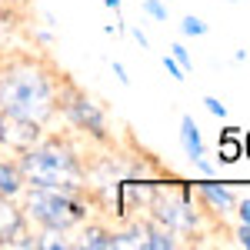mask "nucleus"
<instances>
[{
	"instance_id": "nucleus-1",
	"label": "nucleus",
	"mask_w": 250,
	"mask_h": 250,
	"mask_svg": "<svg viewBox=\"0 0 250 250\" xmlns=\"http://www.w3.org/2000/svg\"><path fill=\"white\" fill-rule=\"evenodd\" d=\"M0 110H10L27 120H50L57 104H54V87L43 70L37 67H17L0 77Z\"/></svg>"
},
{
	"instance_id": "nucleus-2",
	"label": "nucleus",
	"mask_w": 250,
	"mask_h": 250,
	"mask_svg": "<svg viewBox=\"0 0 250 250\" xmlns=\"http://www.w3.org/2000/svg\"><path fill=\"white\" fill-rule=\"evenodd\" d=\"M17 167L23 173V184H34V187H54L67 193H77L83 187V170L77 157L60 144H37L23 150Z\"/></svg>"
},
{
	"instance_id": "nucleus-3",
	"label": "nucleus",
	"mask_w": 250,
	"mask_h": 250,
	"mask_svg": "<svg viewBox=\"0 0 250 250\" xmlns=\"http://www.w3.org/2000/svg\"><path fill=\"white\" fill-rule=\"evenodd\" d=\"M27 213L37 220L43 230L63 233V230H70V227H77L80 220L87 217V207L67 190L30 187V193H27Z\"/></svg>"
},
{
	"instance_id": "nucleus-4",
	"label": "nucleus",
	"mask_w": 250,
	"mask_h": 250,
	"mask_svg": "<svg viewBox=\"0 0 250 250\" xmlns=\"http://www.w3.org/2000/svg\"><path fill=\"white\" fill-rule=\"evenodd\" d=\"M150 210H154V220L164 224L167 230H193L197 227V213H193L190 200L187 197H173V193H154L150 200Z\"/></svg>"
},
{
	"instance_id": "nucleus-5",
	"label": "nucleus",
	"mask_w": 250,
	"mask_h": 250,
	"mask_svg": "<svg viewBox=\"0 0 250 250\" xmlns=\"http://www.w3.org/2000/svg\"><path fill=\"white\" fill-rule=\"evenodd\" d=\"M40 127L37 120H27V117H17L10 114V110H0V144L7 147V150H30V147H37L40 144Z\"/></svg>"
},
{
	"instance_id": "nucleus-6",
	"label": "nucleus",
	"mask_w": 250,
	"mask_h": 250,
	"mask_svg": "<svg viewBox=\"0 0 250 250\" xmlns=\"http://www.w3.org/2000/svg\"><path fill=\"white\" fill-rule=\"evenodd\" d=\"M63 110H67V117L77 124L80 130L94 134L97 140H104V137H107V124H104L100 107H97L94 100H87L83 94H70V97H67V104H63Z\"/></svg>"
},
{
	"instance_id": "nucleus-7",
	"label": "nucleus",
	"mask_w": 250,
	"mask_h": 250,
	"mask_svg": "<svg viewBox=\"0 0 250 250\" xmlns=\"http://www.w3.org/2000/svg\"><path fill=\"white\" fill-rule=\"evenodd\" d=\"M23 237V213L10 204V197L0 200V244H17Z\"/></svg>"
},
{
	"instance_id": "nucleus-8",
	"label": "nucleus",
	"mask_w": 250,
	"mask_h": 250,
	"mask_svg": "<svg viewBox=\"0 0 250 250\" xmlns=\"http://www.w3.org/2000/svg\"><path fill=\"white\" fill-rule=\"evenodd\" d=\"M180 144H184V154L190 157V160L204 157V137H200V127L193 124V117L180 120Z\"/></svg>"
},
{
	"instance_id": "nucleus-9",
	"label": "nucleus",
	"mask_w": 250,
	"mask_h": 250,
	"mask_svg": "<svg viewBox=\"0 0 250 250\" xmlns=\"http://www.w3.org/2000/svg\"><path fill=\"white\" fill-rule=\"evenodd\" d=\"M200 197L210 204L213 210H220V213H230L233 207H237V197H233V190H227V187H217V184H204V187H200Z\"/></svg>"
},
{
	"instance_id": "nucleus-10",
	"label": "nucleus",
	"mask_w": 250,
	"mask_h": 250,
	"mask_svg": "<svg viewBox=\"0 0 250 250\" xmlns=\"http://www.w3.org/2000/svg\"><path fill=\"white\" fill-rule=\"evenodd\" d=\"M23 190V173L17 164L0 160V197H17Z\"/></svg>"
},
{
	"instance_id": "nucleus-11",
	"label": "nucleus",
	"mask_w": 250,
	"mask_h": 250,
	"mask_svg": "<svg viewBox=\"0 0 250 250\" xmlns=\"http://www.w3.org/2000/svg\"><path fill=\"white\" fill-rule=\"evenodd\" d=\"M177 247V240H173V230H167L164 224H157V227H147L144 233V250H173Z\"/></svg>"
},
{
	"instance_id": "nucleus-12",
	"label": "nucleus",
	"mask_w": 250,
	"mask_h": 250,
	"mask_svg": "<svg viewBox=\"0 0 250 250\" xmlns=\"http://www.w3.org/2000/svg\"><path fill=\"white\" fill-rule=\"evenodd\" d=\"M83 247L87 250H117V233L104 230V227H87Z\"/></svg>"
},
{
	"instance_id": "nucleus-13",
	"label": "nucleus",
	"mask_w": 250,
	"mask_h": 250,
	"mask_svg": "<svg viewBox=\"0 0 250 250\" xmlns=\"http://www.w3.org/2000/svg\"><path fill=\"white\" fill-rule=\"evenodd\" d=\"M180 30H184L187 37H204V34H207V23H204L200 17H184Z\"/></svg>"
},
{
	"instance_id": "nucleus-14",
	"label": "nucleus",
	"mask_w": 250,
	"mask_h": 250,
	"mask_svg": "<svg viewBox=\"0 0 250 250\" xmlns=\"http://www.w3.org/2000/svg\"><path fill=\"white\" fill-rule=\"evenodd\" d=\"M170 57L177 60L184 70H193V60H190V54H187V47H184V43H173V47H170Z\"/></svg>"
},
{
	"instance_id": "nucleus-15",
	"label": "nucleus",
	"mask_w": 250,
	"mask_h": 250,
	"mask_svg": "<svg viewBox=\"0 0 250 250\" xmlns=\"http://www.w3.org/2000/svg\"><path fill=\"white\" fill-rule=\"evenodd\" d=\"M144 10H147V14H150L154 20H160V23L167 20V7H164L160 0H144Z\"/></svg>"
},
{
	"instance_id": "nucleus-16",
	"label": "nucleus",
	"mask_w": 250,
	"mask_h": 250,
	"mask_svg": "<svg viewBox=\"0 0 250 250\" xmlns=\"http://www.w3.org/2000/svg\"><path fill=\"white\" fill-rule=\"evenodd\" d=\"M164 70H167V74H170L173 80H184V74H187V70H184V67H180V63H177V60L170 57V54L164 57Z\"/></svg>"
},
{
	"instance_id": "nucleus-17",
	"label": "nucleus",
	"mask_w": 250,
	"mask_h": 250,
	"mask_svg": "<svg viewBox=\"0 0 250 250\" xmlns=\"http://www.w3.org/2000/svg\"><path fill=\"white\" fill-rule=\"evenodd\" d=\"M204 107H207L213 117H227V107H224V104H220L217 97H204Z\"/></svg>"
},
{
	"instance_id": "nucleus-18",
	"label": "nucleus",
	"mask_w": 250,
	"mask_h": 250,
	"mask_svg": "<svg viewBox=\"0 0 250 250\" xmlns=\"http://www.w3.org/2000/svg\"><path fill=\"white\" fill-rule=\"evenodd\" d=\"M237 210V217H240V224H250V197L240 204V207H233Z\"/></svg>"
},
{
	"instance_id": "nucleus-19",
	"label": "nucleus",
	"mask_w": 250,
	"mask_h": 250,
	"mask_svg": "<svg viewBox=\"0 0 250 250\" xmlns=\"http://www.w3.org/2000/svg\"><path fill=\"white\" fill-rule=\"evenodd\" d=\"M237 240H240V247L250 250V224H240V230H237Z\"/></svg>"
},
{
	"instance_id": "nucleus-20",
	"label": "nucleus",
	"mask_w": 250,
	"mask_h": 250,
	"mask_svg": "<svg viewBox=\"0 0 250 250\" xmlns=\"http://www.w3.org/2000/svg\"><path fill=\"white\" fill-rule=\"evenodd\" d=\"M114 77L120 80V83H124V87H127V83H130V77H127V70H124V63H114Z\"/></svg>"
},
{
	"instance_id": "nucleus-21",
	"label": "nucleus",
	"mask_w": 250,
	"mask_h": 250,
	"mask_svg": "<svg viewBox=\"0 0 250 250\" xmlns=\"http://www.w3.org/2000/svg\"><path fill=\"white\" fill-rule=\"evenodd\" d=\"M130 37H134L140 47H147V34H144V30H130Z\"/></svg>"
},
{
	"instance_id": "nucleus-22",
	"label": "nucleus",
	"mask_w": 250,
	"mask_h": 250,
	"mask_svg": "<svg viewBox=\"0 0 250 250\" xmlns=\"http://www.w3.org/2000/svg\"><path fill=\"white\" fill-rule=\"evenodd\" d=\"M104 3H107L110 10H120V0H104Z\"/></svg>"
},
{
	"instance_id": "nucleus-23",
	"label": "nucleus",
	"mask_w": 250,
	"mask_h": 250,
	"mask_svg": "<svg viewBox=\"0 0 250 250\" xmlns=\"http://www.w3.org/2000/svg\"><path fill=\"white\" fill-rule=\"evenodd\" d=\"M244 154L250 157V134H247V140H244Z\"/></svg>"
}]
</instances>
